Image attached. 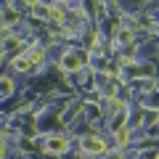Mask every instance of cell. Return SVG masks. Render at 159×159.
Instances as JSON below:
<instances>
[{"label":"cell","instance_id":"1","mask_svg":"<svg viewBox=\"0 0 159 159\" xmlns=\"http://www.w3.org/2000/svg\"><path fill=\"white\" fill-rule=\"evenodd\" d=\"M85 61H88V53H82V51H64L61 53V69L64 72H80Z\"/></svg>","mask_w":159,"mask_h":159},{"label":"cell","instance_id":"2","mask_svg":"<svg viewBox=\"0 0 159 159\" xmlns=\"http://www.w3.org/2000/svg\"><path fill=\"white\" fill-rule=\"evenodd\" d=\"M80 146H82V151H85V154H90V157H98V154H109L106 141H103V138H98V135H85L82 141H80Z\"/></svg>","mask_w":159,"mask_h":159},{"label":"cell","instance_id":"3","mask_svg":"<svg viewBox=\"0 0 159 159\" xmlns=\"http://www.w3.org/2000/svg\"><path fill=\"white\" fill-rule=\"evenodd\" d=\"M69 148V141L64 135H51V138H45V151H51V154H64Z\"/></svg>","mask_w":159,"mask_h":159},{"label":"cell","instance_id":"4","mask_svg":"<svg viewBox=\"0 0 159 159\" xmlns=\"http://www.w3.org/2000/svg\"><path fill=\"white\" fill-rule=\"evenodd\" d=\"M117 43H119V45H125V48L135 45V43H133V29H127V27H119V29H117Z\"/></svg>","mask_w":159,"mask_h":159},{"label":"cell","instance_id":"5","mask_svg":"<svg viewBox=\"0 0 159 159\" xmlns=\"http://www.w3.org/2000/svg\"><path fill=\"white\" fill-rule=\"evenodd\" d=\"M13 66H16L19 72H29V69L34 66V61H32V58H29V56H19L16 61H13Z\"/></svg>","mask_w":159,"mask_h":159},{"label":"cell","instance_id":"6","mask_svg":"<svg viewBox=\"0 0 159 159\" xmlns=\"http://www.w3.org/2000/svg\"><path fill=\"white\" fill-rule=\"evenodd\" d=\"M127 143H130V130H127V127H119L117 130V146L122 148V146H127Z\"/></svg>","mask_w":159,"mask_h":159},{"label":"cell","instance_id":"7","mask_svg":"<svg viewBox=\"0 0 159 159\" xmlns=\"http://www.w3.org/2000/svg\"><path fill=\"white\" fill-rule=\"evenodd\" d=\"M11 90H13V82H11V77H3V96H11Z\"/></svg>","mask_w":159,"mask_h":159},{"label":"cell","instance_id":"8","mask_svg":"<svg viewBox=\"0 0 159 159\" xmlns=\"http://www.w3.org/2000/svg\"><path fill=\"white\" fill-rule=\"evenodd\" d=\"M157 159H159V157H157Z\"/></svg>","mask_w":159,"mask_h":159}]
</instances>
